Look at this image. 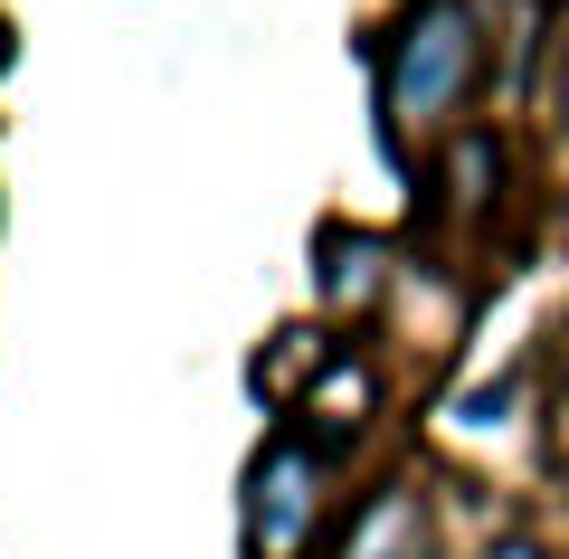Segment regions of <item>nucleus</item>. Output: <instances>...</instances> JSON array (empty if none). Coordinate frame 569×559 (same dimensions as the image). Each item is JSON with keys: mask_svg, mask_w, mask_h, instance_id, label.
Wrapping results in <instances>:
<instances>
[{"mask_svg": "<svg viewBox=\"0 0 569 559\" xmlns=\"http://www.w3.org/2000/svg\"><path fill=\"white\" fill-rule=\"evenodd\" d=\"M475 86H485V10H475V0H418V10L399 20V39H389V58H380V123H389V142L447 133V123L475 104Z\"/></svg>", "mask_w": 569, "mask_h": 559, "instance_id": "nucleus-1", "label": "nucleus"}, {"mask_svg": "<svg viewBox=\"0 0 569 559\" xmlns=\"http://www.w3.org/2000/svg\"><path fill=\"white\" fill-rule=\"evenodd\" d=\"M313 512H323V446L276 437L247 465V559H295Z\"/></svg>", "mask_w": 569, "mask_h": 559, "instance_id": "nucleus-2", "label": "nucleus"}, {"mask_svg": "<svg viewBox=\"0 0 569 559\" xmlns=\"http://www.w3.org/2000/svg\"><path fill=\"white\" fill-rule=\"evenodd\" d=\"M427 550H437V531H427L418 483H380L370 512L351 521V540H342V559H427Z\"/></svg>", "mask_w": 569, "mask_h": 559, "instance_id": "nucleus-3", "label": "nucleus"}, {"mask_svg": "<svg viewBox=\"0 0 569 559\" xmlns=\"http://www.w3.org/2000/svg\"><path fill=\"white\" fill-rule=\"evenodd\" d=\"M389 285V247L361 228H323V303L332 313H370Z\"/></svg>", "mask_w": 569, "mask_h": 559, "instance_id": "nucleus-4", "label": "nucleus"}, {"mask_svg": "<svg viewBox=\"0 0 569 559\" xmlns=\"http://www.w3.org/2000/svg\"><path fill=\"white\" fill-rule=\"evenodd\" d=\"M485 559H541V550H531V540H522V531H503V540H493V550H485Z\"/></svg>", "mask_w": 569, "mask_h": 559, "instance_id": "nucleus-5", "label": "nucleus"}, {"mask_svg": "<svg viewBox=\"0 0 569 559\" xmlns=\"http://www.w3.org/2000/svg\"><path fill=\"white\" fill-rule=\"evenodd\" d=\"M560 133H569V67H560Z\"/></svg>", "mask_w": 569, "mask_h": 559, "instance_id": "nucleus-6", "label": "nucleus"}, {"mask_svg": "<svg viewBox=\"0 0 569 559\" xmlns=\"http://www.w3.org/2000/svg\"><path fill=\"white\" fill-rule=\"evenodd\" d=\"M560 370H569V322H560Z\"/></svg>", "mask_w": 569, "mask_h": 559, "instance_id": "nucleus-7", "label": "nucleus"}]
</instances>
